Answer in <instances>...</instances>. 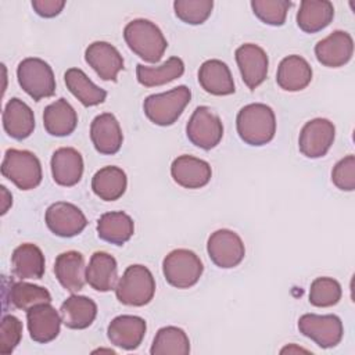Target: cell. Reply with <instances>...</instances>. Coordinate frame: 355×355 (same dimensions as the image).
<instances>
[{
  "instance_id": "6da1fadb",
  "label": "cell",
  "mask_w": 355,
  "mask_h": 355,
  "mask_svg": "<svg viewBox=\"0 0 355 355\" xmlns=\"http://www.w3.org/2000/svg\"><path fill=\"white\" fill-rule=\"evenodd\" d=\"M240 139L250 146H263L276 133V116L273 110L262 103L244 105L236 118Z\"/></svg>"
},
{
  "instance_id": "7a4b0ae2",
  "label": "cell",
  "mask_w": 355,
  "mask_h": 355,
  "mask_svg": "<svg viewBox=\"0 0 355 355\" xmlns=\"http://www.w3.org/2000/svg\"><path fill=\"white\" fill-rule=\"evenodd\" d=\"M123 39L128 47L147 62H158L168 43L161 29L148 19H133L123 28Z\"/></svg>"
},
{
  "instance_id": "3957f363",
  "label": "cell",
  "mask_w": 355,
  "mask_h": 355,
  "mask_svg": "<svg viewBox=\"0 0 355 355\" xmlns=\"http://www.w3.org/2000/svg\"><path fill=\"white\" fill-rule=\"evenodd\" d=\"M191 92L182 85L169 92L151 94L146 97L143 110L146 116L158 126H171L183 114L186 105L190 103Z\"/></svg>"
},
{
  "instance_id": "277c9868",
  "label": "cell",
  "mask_w": 355,
  "mask_h": 355,
  "mask_svg": "<svg viewBox=\"0 0 355 355\" xmlns=\"http://www.w3.org/2000/svg\"><path fill=\"white\" fill-rule=\"evenodd\" d=\"M155 294V280L144 265H130L115 286V295L123 305H147Z\"/></svg>"
},
{
  "instance_id": "5b68a950",
  "label": "cell",
  "mask_w": 355,
  "mask_h": 355,
  "mask_svg": "<svg viewBox=\"0 0 355 355\" xmlns=\"http://www.w3.org/2000/svg\"><path fill=\"white\" fill-rule=\"evenodd\" d=\"M1 173L21 190L36 189L42 182L40 161L28 150L8 148L1 162Z\"/></svg>"
},
{
  "instance_id": "8992f818",
  "label": "cell",
  "mask_w": 355,
  "mask_h": 355,
  "mask_svg": "<svg viewBox=\"0 0 355 355\" xmlns=\"http://www.w3.org/2000/svg\"><path fill=\"white\" fill-rule=\"evenodd\" d=\"M17 79L22 90L35 101L55 93V78L51 67L42 58L28 57L18 64Z\"/></svg>"
},
{
  "instance_id": "52a82bcc",
  "label": "cell",
  "mask_w": 355,
  "mask_h": 355,
  "mask_svg": "<svg viewBox=\"0 0 355 355\" xmlns=\"http://www.w3.org/2000/svg\"><path fill=\"white\" fill-rule=\"evenodd\" d=\"M204 270L202 262L196 252L186 248L171 251L162 261V272L166 282L176 288L193 287Z\"/></svg>"
},
{
  "instance_id": "ba28073f",
  "label": "cell",
  "mask_w": 355,
  "mask_h": 355,
  "mask_svg": "<svg viewBox=\"0 0 355 355\" xmlns=\"http://www.w3.org/2000/svg\"><path fill=\"white\" fill-rule=\"evenodd\" d=\"M187 139L202 150H211L219 144L223 136L220 118L205 105H200L191 114L186 125Z\"/></svg>"
},
{
  "instance_id": "9c48e42d",
  "label": "cell",
  "mask_w": 355,
  "mask_h": 355,
  "mask_svg": "<svg viewBox=\"0 0 355 355\" xmlns=\"http://www.w3.org/2000/svg\"><path fill=\"white\" fill-rule=\"evenodd\" d=\"M298 329L320 348L336 347L344 334L343 322L336 315L305 313L298 319Z\"/></svg>"
},
{
  "instance_id": "30bf717a",
  "label": "cell",
  "mask_w": 355,
  "mask_h": 355,
  "mask_svg": "<svg viewBox=\"0 0 355 355\" xmlns=\"http://www.w3.org/2000/svg\"><path fill=\"white\" fill-rule=\"evenodd\" d=\"M207 251L211 261L223 269L237 266L245 255L243 240L236 232L229 229L215 230L207 241Z\"/></svg>"
},
{
  "instance_id": "8fae6325",
  "label": "cell",
  "mask_w": 355,
  "mask_h": 355,
  "mask_svg": "<svg viewBox=\"0 0 355 355\" xmlns=\"http://www.w3.org/2000/svg\"><path fill=\"white\" fill-rule=\"evenodd\" d=\"M336 136L333 122L326 118H315L308 121L300 133V151L308 158H320L330 150Z\"/></svg>"
},
{
  "instance_id": "7c38bea8",
  "label": "cell",
  "mask_w": 355,
  "mask_h": 355,
  "mask_svg": "<svg viewBox=\"0 0 355 355\" xmlns=\"http://www.w3.org/2000/svg\"><path fill=\"white\" fill-rule=\"evenodd\" d=\"M47 227L60 237H73L83 232L87 225L85 214L73 204L57 201L46 209Z\"/></svg>"
},
{
  "instance_id": "4fadbf2b",
  "label": "cell",
  "mask_w": 355,
  "mask_h": 355,
  "mask_svg": "<svg viewBox=\"0 0 355 355\" xmlns=\"http://www.w3.org/2000/svg\"><path fill=\"white\" fill-rule=\"evenodd\" d=\"M234 55L243 82L250 90L257 89L268 75L269 60L266 51L258 44L245 43L237 47Z\"/></svg>"
},
{
  "instance_id": "5bb4252c",
  "label": "cell",
  "mask_w": 355,
  "mask_h": 355,
  "mask_svg": "<svg viewBox=\"0 0 355 355\" xmlns=\"http://www.w3.org/2000/svg\"><path fill=\"white\" fill-rule=\"evenodd\" d=\"M354 54V40L345 31H334L315 46L318 61L329 68L345 65Z\"/></svg>"
},
{
  "instance_id": "9a60e30c",
  "label": "cell",
  "mask_w": 355,
  "mask_h": 355,
  "mask_svg": "<svg viewBox=\"0 0 355 355\" xmlns=\"http://www.w3.org/2000/svg\"><path fill=\"white\" fill-rule=\"evenodd\" d=\"M86 62L103 80H116L125 68L121 53L108 42H93L85 51Z\"/></svg>"
},
{
  "instance_id": "2e32d148",
  "label": "cell",
  "mask_w": 355,
  "mask_h": 355,
  "mask_svg": "<svg viewBox=\"0 0 355 355\" xmlns=\"http://www.w3.org/2000/svg\"><path fill=\"white\" fill-rule=\"evenodd\" d=\"M146 322L140 316L121 315L114 318L107 329V336L115 347L132 351L136 349L146 336Z\"/></svg>"
},
{
  "instance_id": "e0dca14e",
  "label": "cell",
  "mask_w": 355,
  "mask_h": 355,
  "mask_svg": "<svg viewBox=\"0 0 355 355\" xmlns=\"http://www.w3.org/2000/svg\"><path fill=\"white\" fill-rule=\"evenodd\" d=\"M171 175L184 189H200L209 183L212 171L207 161L184 154L173 159Z\"/></svg>"
},
{
  "instance_id": "ac0fdd59",
  "label": "cell",
  "mask_w": 355,
  "mask_h": 355,
  "mask_svg": "<svg viewBox=\"0 0 355 355\" xmlns=\"http://www.w3.org/2000/svg\"><path fill=\"white\" fill-rule=\"evenodd\" d=\"M90 139L100 154H116L123 141L118 119L111 112L97 115L90 125Z\"/></svg>"
},
{
  "instance_id": "d6986e66",
  "label": "cell",
  "mask_w": 355,
  "mask_h": 355,
  "mask_svg": "<svg viewBox=\"0 0 355 355\" xmlns=\"http://www.w3.org/2000/svg\"><path fill=\"white\" fill-rule=\"evenodd\" d=\"M26 322L31 338L36 343L46 344L58 336L62 320L54 306L42 304L26 311Z\"/></svg>"
},
{
  "instance_id": "ffe728a7",
  "label": "cell",
  "mask_w": 355,
  "mask_h": 355,
  "mask_svg": "<svg viewBox=\"0 0 355 355\" xmlns=\"http://www.w3.org/2000/svg\"><path fill=\"white\" fill-rule=\"evenodd\" d=\"M54 273L60 284L69 293L80 291L86 282L85 258L78 251L61 252L54 262Z\"/></svg>"
},
{
  "instance_id": "44dd1931",
  "label": "cell",
  "mask_w": 355,
  "mask_h": 355,
  "mask_svg": "<svg viewBox=\"0 0 355 355\" xmlns=\"http://www.w3.org/2000/svg\"><path fill=\"white\" fill-rule=\"evenodd\" d=\"M51 175L57 184L71 187L80 182L83 175V158L72 147H61L51 157Z\"/></svg>"
},
{
  "instance_id": "7402d4cb",
  "label": "cell",
  "mask_w": 355,
  "mask_h": 355,
  "mask_svg": "<svg viewBox=\"0 0 355 355\" xmlns=\"http://www.w3.org/2000/svg\"><path fill=\"white\" fill-rule=\"evenodd\" d=\"M312 80V68L308 61L297 54L284 57L276 73V82L286 92H300Z\"/></svg>"
},
{
  "instance_id": "603a6c76",
  "label": "cell",
  "mask_w": 355,
  "mask_h": 355,
  "mask_svg": "<svg viewBox=\"0 0 355 355\" xmlns=\"http://www.w3.org/2000/svg\"><path fill=\"white\" fill-rule=\"evenodd\" d=\"M118 280V265L112 255L97 251L92 255L86 266V283L96 291H111Z\"/></svg>"
},
{
  "instance_id": "cb8c5ba5",
  "label": "cell",
  "mask_w": 355,
  "mask_h": 355,
  "mask_svg": "<svg viewBox=\"0 0 355 355\" xmlns=\"http://www.w3.org/2000/svg\"><path fill=\"white\" fill-rule=\"evenodd\" d=\"M3 126L6 133L10 137L15 140H24L33 133V129H35L33 111L25 101L14 97L4 107Z\"/></svg>"
},
{
  "instance_id": "d4e9b609",
  "label": "cell",
  "mask_w": 355,
  "mask_h": 355,
  "mask_svg": "<svg viewBox=\"0 0 355 355\" xmlns=\"http://www.w3.org/2000/svg\"><path fill=\"white\" fill-rule=\"evenodd\" d=\"M198 83L214 96H227L234 93V82L229 67L220 60H207L198 69Z\"/></svg>"
},
{
  "instance_id": "484cf974",
  "label": "cell",
  "mask_w": 355,
  "mask_h": 355,
  "mask_svg": "<svg viewBox=\"0 0 355 355\" xmlns=\"http://www.w3.org/2000/svg\"><path fill=\"white\" fill-rule=\"evenodd\" d=\"M43 125L46 132L51 136H68L78 125L76 111L65 98H58L44 108Z\"/></svg>"
},
{
  "instance_id": "4316f807",
  "label": "cell",
  "mask_w": 355,
  "mask_h": 355,
  "mask_svg": "<svg viewBox=\"0 0 355 355\" xmlns=\"http://www.w3.org/2000/svg\"><path fill=\"white\" fill-rule=\"evenodd\" d=\"M60 315L62 323L68 329L82 330L94 322L97 316V305L89 297L72 294L62 302Z\"/></svg>"
},
{
  "instance_id": "83f0119b",
  "label": "cell",
  "mask_w": 355,
  "mask_h": 355,
  "mask_svg": "<svg viewBox=\"0 0 355 355\" xmlns=\"http://www.w3.org/2000/svg\"><path fill=\"white\" fill-rule=\"evenodd\" d=\"M14 275L21 279H42L44 275V255L42 250L32 243L18 245L11 255Z\"/></svg>"
},
{
  "instance_id": "f1b7e54d",
  "label": "cell",
  "mask_w": 355,
  "mask_h": 355,
  "mask_svg": "<svg viewBox=\"0 0 355 355\" xmlns=\"http://www.w3.org/2000/svg\"><path fill=\"white\" fill-rule=\"evenodd\" d=\"M133 233V219L122 211L105 212L97 220V234L107 243L122 245L130 240Z\"/></svg>"
},
{
  "instance_id": "f546056e",
  "label": "cell",
  "mask_w": 355,
  "mask_h": 355,
  "mask_svg": "<svg viewBox=\"0 0 355 355\" xmlns=\"http://www.w3.org/2000/svg\"><path fill=\"white\" fill-rule=\"evenodd\" d=\"M334 17V7L327 0H302L297 12V25L306 33L324 29Z\"/></svg>"
},
{
  "instance_id": "4dcf8cb0",
  "label": "cell",
  "mask_w": 355,
  "mask_h": 355,
  "mask_svg": "<svg viewBox=\"0 0 355 355\" xmlns=\"http://www.w3.org/2000/svg\"><path fill=\"white\" fill-rule=\"evenodd\" d=\"M126 186V173L114 165L98 169L92 178L93 193L104 201H115L122 197Z\"/></svg>"
},
{
  "instance_id": "1f68e13d",
  "label": "cell",
  "mask_w": 355,
  "mask_h": 355,
  "mask_svg": "<svg viewBox=\"0 0 355 355\" xmlns=\"http://www.w3.org/2000/svg\"><path fill=\"white\" fill-rule=\"evenodd\" d=\"M64 80L68 90L85 105L93 107L104 103L107 92L94 85L87 75L79 68H69L64 73Z\"/></svg>"
},
{
  "instance_id": "d6a6232c",
  "label": "cell",
  "mask_w": 355,
  "mask_h": 355,
  "mask_svg": "<svg viewBox=\"0 0 355 355\" xmlns=\"http://www.w3.org/2000/svg\"><path fill=\"white\" fill-rule=\"evenodd\" d=\"M183 72H184V64L179 57H171L158 67H147L143 64H137L136 67L137 82L146 87L166 85L180 78Z\"/></svg>"
},
{
  "instance_id": "836d02e7",
  "label": "cell",
  "mask_w": 355,
  "mask_h": 355,
  "mask_svg": "<svg viewBox=\"0 0 355 355\" xmlns=\"http://www.w3.org/2000/svg\"><path fill=\"white\" fill-rule=\"evenodd\" d=\"M190 352V341L184 330L176 326L161 327L150 348L151 355H187Z\"/></svg>"
},
{
  "instance_id": "e575fe53",
  "label": "cell",
  "mask_w": 355,
  "mask_h": 355,
  "mask_svg": "<svg viewBox=\"0 0 355 355\" xmlns=\"http://www.w3.org/2000/svg\"><path fill=\"white\" fill-rule=\"evenodd\" d=\"M10 301L15 308L28 311L36 305L50 304L51 295L47 291V288L42 286L26 283V282H18L11 284Z\"/></svg>"
},
{
  "instance_id": "d590c367",
  "label": "cell",
  "mask_w": 355,
  "mask_h": 355,
  "mask_svg": "<svg viewBox=\"0 0 355 355\" xmlns=\"http://www.w3.org/2000/svg\"><path fill=\"white\" fill-rule=\"evenodd\" d=\"M341 286L333 277H318L309 288V302L318 308L336 305L341 300Z\"/></svg>"
},
{
  "instance_id": "8d00e7d4",
  "label": "cell",
  "mask_w": 355,
  "mask_h": 355,
  "mask_svg": "<svg viewBox=\"0 0 355 355\" xmlns=\"http://www.w3.org/2000/svg\"><path fill=\"white\" fill-rule=\"evenodd\" d=\"M214 8L212 0H176L173 10L176 17L190 25L204 24Z\"/></svg>"
},
{
  "instance_id": "74e56055",
  "label": "cell",
  "mask_w": 355,
  "mask_h": 355,
  "mask_svg": "<svg viewBox=\"0 0 355 355\" xmlns=\"http://www.w3.org/2000/svg\"><path fill=\"white\" fill-rule=\"evenodd\" d=\"M291 1L287 0H252L251 8L254 14L265 24L272 26H282L286 22L287 11Z\"/></svg>"
},
{
  "instance_id": "f35d334b",
  "label": "cell",
  "mask_w": 355,
  "mask_h": 355,
  "mask_svg": "<svg viewBox=\"0 0 355 355\" xmlns=\"http://www.w3.org/2000/svg\"><path fill=\"white\" fill-rule=\"evenodd\" d=\"M22 338V323L12 315H6L0 324V354H11Z\"/></svg>"
},
{
  "instance_id": "ab89813d",
  "label": "cell",
  "mask_w": 355,
  "mask_h": 355,
  "mask_svg": "<svg viewBox=\"0 0 355 355\" xmlns=\"http://www.w3.org/2000/svg\"><path fill=\"white\" fill-rule=\"evenodd\" d=\"M333 184L344 191L355 189V157L352 154L340 159L331 171Z\"/></svg>"
},
{
  "instance_id": "60d3db41",
  "label": "cell",
  "mask_w": 355,
  "mask_h": 355,
  "mask_svg": "<svg viewBox=\"0 0 355 355\" xmlns=\"http://www.w3.org/2000/svg\"><path fill=\"white\" fill-rule=\"evenodd\" d=\"M32 7L37 15L44 18H53L58 15L65 7L64 0H33Z\"/></svg>"
},
{
  "instance_id": "b9f144b4",
  "label": "cell",
  "mask_w": 355,
  "mask_h": 355,
  "mask_svg": "<svg viewBox=\"0 0 355 355\" xmlns=\"http://www.w3.org/2000/svg\"><path fill=\"white\" fill-rule=\"evenodd\" d=\"M1 198H3V207H1V215H4L6 212H7V209H8V207L11 205V202H12V197H11V194L7 191V189L4 187V186H1Z\"/></svg>"
}]
</instances>
